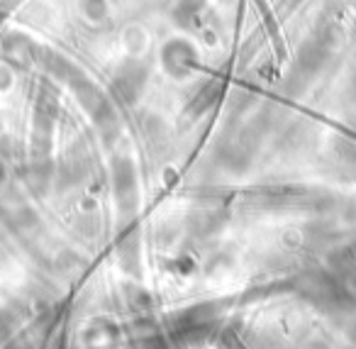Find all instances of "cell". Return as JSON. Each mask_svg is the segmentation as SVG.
Returning a JSON list of instances; mask_svg holds the SVG:
<instances>
[{"label":"cell","instance_id":"cell-1","mask_svg":"<svg viewBox=\"0 0 356 349\" xmlns=\"http://www.w3.org/2000/svg\"><path fill=\"white\" fill-rule=\"evenodd\" d=\"M161 66L171 79H188L198 69V49L184 37L168 40L161 47Z\"/></svg>","mask_w":356,"mask_h":349},{"label":"cell","instance_id":"cell-2","mask_svg":"<svg viewBox=\"0 0 356 349\" xmlns=\"http://www.w3.org/2000/svg\"><path fill=\"white\" fill-rule=\"evenodd\" d=\"M332 52V37L330 35H315L300 47L296 56V64H293L291 79H312L315 74H320L322 66L327 64Z\"/></svg>","mask_w":356,"mask_h":349},{"label":"cell","instance_id":"cell-3","mask_svg":"<svg viewBox=\"0 0 356 349\" xmlns=\"http://www.w3.org/2000/svg\"><path fill=\"white\" fill-rule=\"evenodd\" d=\"M144 84H147V69H144L142 64H137V61H129V64H124L122 69L115 74L110 91H113L115 100L129 105L142 95Z\"/></svg>","mask_w":356,"mask_h":349},{"label":"cell","instance_id":"cell-4","mask_svg":"<svg viewBox=\"0 0 356 349\" xmlns=\"http://www.w3.org/2000/svg\"><path fill=\"white\" fill-rule=\"evenodd\" d=\"M205 13V0H178L173 6V20L184 30H193L200 25V17Z\"/></svg>","mask_w":356,"mask_h":349},{"label":"cell","instance_id":"cell-5","mask_svg":"<svg viewBox=\"0 0 356 349\" xmlns=\"http://www.w3.org/2000/svg\"><path fill=\"white\" fill-rule=\"evenodd\" d=\"M220 95H222V86H220L218 81H208V84L200 86V91H195L193 100H191V110L200 115L203 110H208L210 105L218 103Z\"/></svg>","mask_w":356,"mask_h":349},{"label":"cell","instance_id":"cell-6","mask_svg":"<svg viewBox=\"0 0 356 349\" xmlns=\"http://www.w3.org/2000/svg\"><path fill=\"white\" fill-rule=\"evenodd\" d=\"M83 10L88 17H103L105 15V3L103 0H86Z\"/></svg>","mask_w":356,"mask_h":349},{"label":"cell","instance_id":"cell-7","mask_svg":"<svg viewBox=\"0 0 356 349\" xmlns=\"http://www.w3.org/2000/svg\"><path fill=\"white\" fill-rule=\"evenodd\" d=\"M349 88H351V98L356 100V74L351 76V86H349Z\"/></svg>","mask_w":356,"mask_h":349}]
</instances>
